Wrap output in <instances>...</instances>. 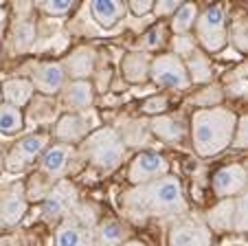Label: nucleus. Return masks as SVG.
<instances>
[{
    "label": "nucleus",
    "instance_id": "obj_1",
    "mask_svg": "<svg viewBox=\"0 0 248 246\" xmlns=\"http://www.w3.org/2000/svg\"><path fill=\"white\" fill-rule=\"evenodd\" d=\"M121 209L134 222H145L150 218H167V215L176 218L187 213V200L180 180L167 174L125 191L121 196Z\"/></svg>",
    "mask_w": 248,
    "mask_h": 246
},
{
    "label": "nucleus",
    "instance_id": "obj_2",
    "mask_svg": "<svg viewBox=\"0 0 248 246\" xmlns=\"http://www.w3.org/2000/svg\"><path fill=\"white\" fill-rule=\"evenodd\" d=\"M237 116L229 108H200L191 116V139L200 156H216L224 152L235 136Z\"/></svg>",
    "mask_w": 248,
    "mask_h": 246
},
{
    "label": "nucleus",
    "instance_id": "obj_3",
    "mask_svg": "<svg viewBox=\"0 0 248 246\" xmlns=\"http://www.w3.org/2000/svg\"><path fill=\"white\" fill-rule=\"evenodd\" d=\"M81 156L101 172H114L123 163L125 145L114 128H99L81 141Z\"/></svg>",
    "mask_w": 248,
    "mask_h": 246
},
{
    "label": "nucleus",
    "instance_id": "obj_4",
    "mask_svg": "<svg viewBox=\"0 0 248 246\" xmlns=\"http://www.w3.org/2000/svg\"><path fill=\"white\" fill-rule=\"evenodd\" d=\"M196 33L200 44L209 53H217L226 47L229 35H226V16L220 5L206 7L202 14H198Z\"/></svg>",
    "mask_w": 248,
    "mask_h": 246
},
{
    "label": "nucleus",
    "instance_id": "obj_5",
    "mask_svg": "<svg viewBox=\"0 0 248 246\" xmlns=\"http://www.w3.org/2000/svg\"><path fill=\"white\" fill-rule=\"evenodd\" d=\"M150 77L156 86L163 88H173V90H187L191 86L187 66L180 57L173 53H165V55H156L150 66Z\"/></svg>",
    "mask_w": 248,
    "mask_h": 246
},
{
    "label": "nucleus",
    "instance_id": "obj_6",
    "mask_svg": "<svg viewBox=\"0 0 248 246\" xmlns=\"http://www.w3.org/2000/svg\"><path fill=\"white\" fill-rule=\"evenodd\" d=\"M167 246H211V229L191 213L176 215L167 233Z\"/></svg>",
    "mask_w": 248,
    "mask_h": 246
},
{
    "label": "nucleus",
    "instance_id": "obj_7",
    "mask_svg": "<svg viewBox=\"0 0 248 246\" xmlns=\"http://www.w3.org/2000/svg\"><path fill=\"white\" fill-rule=\"evenodd\" d=\"M79 204V198H77V187L70 180L62 178L55 185L48 189L46 198H44L42 204V213L48 222H57V220H64L70 215V211L75 209Z\"/></svg>",
    "mask_w": 248,
    "mask_h": 246
},
{
    "label": "nucleus",
    "instance_id": "obj_8",
    "mask_svg": "<svg viewBox=\"0 0 248 246\" xmlns=\"http://www.w3.org/2000/svg\"><path fill=\"white\" fill-rule=\"evenodd\" d=\"M169 174V163L165 156L156 152H140L134 156V161L130 163V169H127V178H130L132 185H145L152 182L156 178H163Z\"/></svg>",
    "mask_w": 248,
    "mask_h": 246
},
{
    "label": "nucleus",
    "instance_id": "obj_9",
    "mask_svg": "<svg viewBox=\"0 0 248 246\" xmlns=\"http://www.w3.org/2000/svg\"><path fill=\"white\" fill-rule=\"evenodd\" d=\"M48 148V136L46 134H31L20 139L18 143L11 148L9 156H7V167L11 172H20L27 165H31L40 154H44Z\"/></svg>",
    "mask_w": 248,
    "mask_h": 246
},
{
    "label": "nucleus",
    "instance_id": "obj_10",
    "mask_svg": "<svg viewBox=\"0 0 248 246\" xmlns=\"http://www.w3.org/2000/svg\"><path fill=\"white\" fill-rule=\"evenodd\" d=\"M29 207L27 191L20 185H9L0 189V224L2 227H16L24 218Z\"/></svg>",
    "mask_w": 248,
    "mask_h": 246
},
{
    "label": "nucleus",
    "instance_id": "obj_11",
    "mask_svg": "<svg viewBox=\"0 0 248 246\" xmlns=\"http://www.w3.org/2000/svg\"><path fill=\"white\" fill-rule=\"evenodd\" d=\"M31 84L35 90L44 95H55L60 90H64L66 84V70L60 62H44V64H38L35 70H33Z\"/></svg>",
    "mask_w": 248,
    "mask_h": 246
},
{
    "label": "nucleus",
    "instance_id": "obj_12",
    "mask_svg": "<svg viewBox=\"0 0 248 246\" xmlns=\"http://www.w3.org/2000/svg\"><path fill=\"white\" fill-rule=\"evenodd\" d=\"M246 182H248L246 167H242V165H226V167H222L213 176V191H216L217 198L226 200L235 194H242L246 189Z\"/></svg>",
    "mask_w": 248,
    "mask_h": 246
},
{
    "label": "nucleus",
    "instance_id": "obj_13",
    "mask_svg": "<svg viewBox=\"0 0 248 246\" xmlns=\"http://www.w3.org/2000/svg\"><path fill=\"white\" fill-rule=\"evenodd\" d=\"M75 156V149L73 145H66V143H57L53 148H46V152L42 154V161H40V169H42L44 176H48L51 180H57L66 174L68 169L70 161Z\"/></svg>",
    "mask_w": 248,
    "mask_h": 246
},
{
    "label": "nucleus",
    "instance_id": "obj_14",
    "mask_svg": "<svg viewBox=\"0 0 248 246\" xmlns=\"http://www.w3.org/2000/svg\"><path fill=\"white\" fill-rule=\"evenodd\" d=\"M94 64H97V55H94L93 49L79 47L66 57L62 66H64L66 75L73 77V82H84L94 73Z\"/></svg>",
    "mask_w": 248,
    "mask_h": 246
},
{
    "label": "nucleus",
    "instance_id": "obj_15",
    "mask_svg": "<svg viewBox=\"0 0 248 246\" xmlns=\"http://www.w3.org/2000/svg\"><path fill=\"white\" fill-rule=\"evenodd\" d=\"M55 246H94L93 231L84 229L70 218H64L55 231Z\"/></svg>",
    "mask_w": 248,
    "mask_h": 246
},
{
    "label": "nucleus",
    "instance_id": "obj_16",
    "mask_svg": "<svg viewBox=\"0 0 248 246\" xmlns=\"http://www.w3.org/2000/svg\"><path fill=\"white\" fill-rule=\"evenodd\" d=\"M55 136L64 141L66 145L75 143V141H84L88 136V121L81 115H64L55 123Z\"/></svg>",
    "mask_w": 248,
    "mask_h": 246
},
{
    "label": "nucleus",
    "instance_id": "obj_17",
    "mask_svg": "<svg viewBox=\"0 0 248 246\" xmlns=\"http://www.w3.org/2000/svg\"><path fill=\"white\" fill-rule=\"evenodd\" d=\"M127 237H130L127 227L117 220H103L93 231L94 246H121L123 242H127Z\"/></svg>",
    "mask_w": 248,
    "mask_h": 246
},
{
    "label": "nucleus",
    "instance_id": "obj_18",
    "mask_svg": "<svg viewBox=\"0 0 248 246\" xmlns=\"http://www.w3.org/2000/svg\"><path fill=\"white\" fill-rule=\"evenodd\" d=\"M125 11L127 7L119 0H94V2H90V14L97 20L99 27L103 29H112L125 16Z\"/></svg>",
    "mask_w": 248,
    "mask_h": 246
},
{
    "label": "nucleus",
    "instance_id": "obj_19",
    "mask_svg": "<svg viewBox=\"0 0 248 246\" xmlns=\"http://www.w3.org/2000/svg\"><path fill=\"white\" fill-rule=\"evenodd\" d=\"M94 101V88L88 79L84 82H70L64 86V103L73 110H86Z\"/></svg>",
    "mask_w": 248,
    "mask_h": 246
},
{
    "label": "nucleus",
    "instance_id": "obj_20",
    "mask_svg": "<svg viewBox=\"0 0 248 246\" xmlns=\"http://www.w3.org/2000/svg\"><path fill=\"white\" fill-rule=\"evenodd\" d=\"M150 66L152 60L145 55L143 51H134V53H127L121 62V70H123V77L132 84H139V82H145L150 77Z\"/></svg>",
    "mask_w": 248,
    "mask_h": 246
},
{
    "label": "nucleus",
    "instance_id": "obj_21",
    "mask_svg": "<svg viewBox=\"0 0 248 246\" xmlns=\"http://www.w3.org/2000/svg\"><path fill=\"white\" fill-rule=\"evenodd\" d=\"M233 224H235V198L222 200L206 213V227L211 231H233Z\"/></svg>",
    "mask_w": 248,
    "mask_h": 246
},
{
    "label": "nucleus",
    "instance_id": "obj_22",
    "mask_svg": "<svg viewBox=\"0 0 248 246\" xmlns=\"http://www.w3.org/2000/svg\"><path fill=\"white\" fill-rule=\"evenodd\" d=\"M33 84L31 79H22V77H14V79H7L0 93L5 97V103L16 108H22L24 103H29V99L33 97Z\"/></svg>",
    "mask_w": 248,
    "mask_h": 246
},
{
    "label": "nucleus",
    "instance_id": "obj_23",
    "mask_svg": "<svg viewBox=\"0 0 248 246\" xmlns=\"http://www.w3.org/2000/svg\"><path fill=\"white\" fill-rule=\"evenodd\" d=\"M150 130L154 132L158 139L167 141V143L180 141L185 136V128L180 126V121L171 119V116H165V115H158L150 121Z\"/></svg>",
    "mask_w": 248,
    "mask_h": 246
},
{
    "label": "nucleus",
    "instance_id": "obj_24",
    "mask_svg": "<svg viewBox=\"0 0 248 246\" xmlns=\"http://www.w3.org/2000/svg\"><path fill=\"white\" fill-rule=\"evenodd\" d=\"M185 66H187L189 79H191L193 84H206V82H211V77H213V68H211L209 57H206L204 53H200L198 49L185 60Z\"/></svg>",
    "mask_w": 248,
    "mask_h": 246
},
{
    "label": "nucleus",
    "instance_id": "obj_25",
    "mask_svg": "<svg viewBox=\"0 0 248 246\" xmlns=\"http://www.w3.org/2000/svg\"><path fill=\"white\" fill-rule=\"evenodd\" d=\"M24 126L22 110L9 103H0V132L2 134H16Z\"/></svg>",
    "mask_w": 248,
    "mask_h": 246
},
{
    "label": "nucleus",
    "instance_id": "obj_26",
    "mask_svg": "<svg viewBox=\"0 0 248 246\" xmlns=\"http://www.w3.org/2000/svg\"><path fill=\"white\" fill-rule=\"evenodd\" d=\"M198 20V7L193 2H183L180 9L173 14V20H171V29L176 35H185L189 29L196 24Z\"/></svg>",
    "mask_w": 248,
    "mask_h": 246
},
{
    "label": "nucleus",
    "instance_id": "obj_27",
    "mask_svg": "<svg viewBox=\"0 0 248 246\" xmlns=\"http://www.w3.org/2000/svg\"><path fill=\"white\" fill-rule=\"evenodd\" d=\"M33 40H35V27L29 20H18L14 27V47L16 51L24 53L31 49Z\"/></svg>",
    "mask_w": 248,
    "mask_h": 246
},
{
    "label": "nucleus",
    "instance_id": "obj_28",
    "mask_svg": "<svg viewBox=\"0 0 248 246\" xmlns=\"http://www.w3.org/2000/svg\"><path fill=\"white\" fill-rule=\"evenodd\" d=\"M233 231L248 233V187L235 198V224Z\"/></svg>",
    "mask_w": 248,
    "mask_h": 246
},
{
    "label": "nucleus",
    "instance_id": "obj_29",
    "mask_svg": "<svg viewBox=\"0 0 248 246\" xmlns=\"http://www.w3.org/2000/svg\"><path fill=\"white\" fill-rule=\"evenodd\" d=\"M163 35H165V29H163V27L152 29V31H147L145 35L140 37L139 49H140L143 53H145V51H154V49H158L160 44H163Z\"/></svg>",
    "mask_w": 248,
    "mask_h": 246
},
{
    "label": "nucleus",
    "instance_id": "obj_30",
    "mask_svg": "<svg viewBox=\"0 0 248 246\" xmlns=\"http://www.w3.org/2000/svg\"><path fill=\"white\" fill-rule=\"evenodd\" d=\"M173 51H176L173 55L180 57V60L185 62L193 51H196L193 37H191V35H187V33H185V35H176V37H173Z\"/></svg>",
    "mask_w": 248,
    "mask_h": 246
},
{
    "label": "nucleus",
    "instance_id": "obj_31",
    "mask_svg": "<svg viewBox=\"0 0 248 246\" xmlns=\"http://www.w3.org/2000/svg\"><path fill=\"white\" fill-rule=\"evenodd\" d=\"M40 9L51 16H64L73 9V2L70 0H46V2H40Z\"/></svg>",
    "mask_w": 248,
    "mask_h": 246
},
{
    "label": "nucleus",
    "instance_id": "obj_32",
    "mask_svg": "<svg viewBox=\"0 0 248 246\" xmlns=\"http://www.w3.org/2000/svg\"><path fill=\"white\" fill-rule=\"evenodd\" d=\"M233 143L237 145V148H248V115H244L242 119H237Z\"/></svg>",
    "mask_w": 248,
    "mask_h": 246
},
{
    "label": "nucleus",
    "instance_id": "obj_33",
    "mask_svg": "<svg viewBox=\"0 0 248 246\" xmlns=\"http://www.w3.org/2000/svg\"><path fill=\"white\" fill-rule=\"evenodd\" d=\"M143 110L147 112V115H163L165 110H167V97H152V99H147L145 103H143Z\"/></svg>",
    "mask_w": 248,
    "mask_h": 246
},
{
    "label": "nucleus",
    "instance_id": "obj_34",
    "mask_svg": "<svg viewBox=\"0 0 248 246\" xmlns=\"http://www.w3.org/2000/svg\"><path fill=\"white\" fill-rule=\"evenodd\" d=\"M180 5H183V2H178V0H163V2H154V14L158 16V18H163V16H173L176 11L180 9Z\"/></svg>",
    "mask_w": 248,
    "mask_h": 246
},
{
    "label": "nucleus",
    "instance_id": "obj_35",
    "mask_svg": "<svg viewBox=\"0 0 248 246\" xmlns=\"http://www.w3.org/2000/svg\"><path fill=\"white\" fill-rule=\"evenodd\" d=\"M130 11L134 16H147L154 11V0H132Z\"/></svg>",
    "mask_w": 248,
    "mask_h": 246
},
{
    "label": "nucleus",
    "instance_id": "obj_36",
    "mask_svg": "<svg viewBox=\"0 0 248 246\" xmlns=\"http://www.w3.org/2000/svg\"><path fill=\"white\" fill-rule=\"evenodd\" d=\"M121 246H147V244H143V242H139V240H127V242H123Z\"/></svg>",
    "mask_w": 248,
    "mask_h": 246
},
{
    "label": "nucleus",
    "instance_id": "obj_37",
    "mask_svg": "<svg viewBox=\"0 0 248 246\" xmlns=\"http://www.w3.org/2000/svg\"><path fill=\"white\" fill-rule=\"evenodd\" d=\"M0 246H14V240L11 237H0Z\"/></svg>",
    "mask_w": 248,
    "mask_h": 246
},
{
    "label": "nucleus",
    "instance_id": "obj_38",
    "mask_svg": "<svg viewBox=\"0 0 248 246\" xmlns=\"http://www.w3.org/2000/svg\"><path fill=\"white\" fill-rule=\"evenodd\" d=\"M246 174H248V169H246Z\"/></svg>",
    "mask_w": 248,
    "mask_h": 246
},
{
    "label": "nucleus",
    "instance_id": "obj_39",
    "mask_svg": "<svg viewBox=\"0 0 248 246\" xmlns=\"http://www.w3.org/2000/svg\"><path fill=\"white\" fill-rule=\"evenodd\" d=\"M0 95H2V93H0Z\"/></svg>",
    "mask_w": 248,
    "mask_h": 246
}]
</instances>
